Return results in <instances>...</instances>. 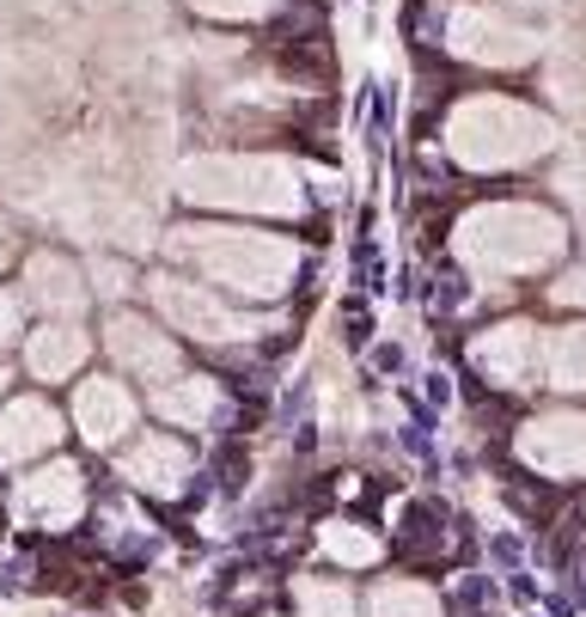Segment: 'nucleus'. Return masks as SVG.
Instances as JSON below:
<instances>
[{"instance_id": "nucleus-1", "label": "nucleus", "mask_w": 586, "mask_h": 617, "mask_svg": "<svg viewBox=\"0 0 586 617\" xmlns=\"http://www.w3.org/2000/svg\"><path fill=\"white\" fill-rule=\"evenodd\" d=\"M171 245H178V257H190L209 281H221V288H233V294H251V300L281 294L287 281H294V269H300V251H294V238H281V233L183 226Z\"/></svg>"}, {"instance_id": "nucleus-24", "label": "nucleus", "mask_w": 586, "mask_h": 617, "mask_svg": "<svg viewBox=\"0 0 586 617\" xmlns=\"http://www.w3.org/2000/svg\"><path fill=\"white\" fill-rule=\"evenodd\" d=\"M556 300H586V276H568V281L556 288Z\"/></svg>"}, {"instance_id": "nucleus-12", "label": "nucleus", "mask_w": 586, "mask_h": 617, "mask_svg": "<svg viewBox=\"0 0 586 617\" xmlns=\"http://www.w3.org/2000/svg\"><path fill=\"white\" fill-rule=\"evenodd\" d=\"M79 496H86L79 465H50V471L19 483V513H25L31 525H67L79 513Z\"/></svg>"}, {"instance_id": "nucleus-5", "label": "nucleus", "mask_w": 586, "mask_h": 617, "mask_svg": "<svg viewBox=\"0 0 586 617\" xmlns=\"http://www.w3.org/2000/svg\"><path fill=\"white\" fill-rule=\"evenodd\" d=\"M153 306L171 318V330H190L202 342H238V337H257V318H245L238 306H226L221 294L195 288V281L178 276H153Z\"/></svg>"}, {"instance_id": "nucleus-20", "label": "nucleus", "mask_w": 586, "mask_h": 617, "mask_svg": "<svg viewBox=\"0 0 586 617\" xmlns=\"http://www.w3.org/2000/svg\"><path fill=\"white\" fill-rule=\"evenodd\" d=\"M294 599H300L306 617H354V593L342 581H294Z\"/></svg>"}, {"instance_id": "nucleus-3", "label": "nucleus", "mask_w": 586, "mask_h": 617, "mask_svg": "<svg viewBox=\"0 0 586 617\" xmlns=\"http://www.w3.org/2000/svg\"><path fill=\"white\" fill-rule=\"evenodd\" d=\"M178 190L209 209H251V214H294L300 209V171L281 159H190L178 171Z\"/></svg>"}, {"instance_id": "nucleus-11", "label": "nucleus", "mask_w": 586, "mask_h": 617, "mask_svg": "<svg viewBox=\"0 0 586 617\" xmlns=\"http://www.w3.org/2000/svg\"><path fill=\"white\" fill-rule=\"evenodd\" d=\"M117 471L129 477L135 489H147V496H178V489L190 483V447H178L171 434H153V440H135V447L122 453Z\"/></svg>"}, {"instance_id": "nucleus-10", "label": "nucleus", "mask_w": 586, "mask_h": 617, "mask_svg": "<svg viewBox=\"0 0 586 617\" xmlns=\"http://www.w3.org/2000/svg\"><path fill=\"white\" fill-rule=\"evenodd\" d=\"M74 428L86 434L92 447H117L122 434L135 428V397L117 380H79L74 392Z\"/></svg>"}, {"instance_id": "nucleus-2", "label": "nucleus", "mask_w": 586, "mask_h": 617, "mask_svg": "<svg viewBox=\"0 0 586 617\" xmlns=\"http://www.w3.org/2000/svg\"><path fill=\"white\" fill-rule=\"evenodd\" d=\"M562 238H568L562 221L532 209V202H496V209H477L458 226V251L482 276H532V269L556 263Z\"/></svg>"}, {"instance_id": "nucleus-21", "label": "nucleus", "mask_w": 586, "mask_h": 617, "mask_svg": "<svg viewBox=\"0 0 586 617\" xmlns=\"http://www.w3.org/2000/svg\"><path fill=\"white\" fill-rule=\"evenodd\" d=\"M269 7L275 0H195V13H209V19H257Z\"/></svg>"}, {"instance_id": "nucleus-13", "label": "nucleus", "mask_w": 586, "mask_h": 617, "mask_svg": "<svg viewBox=\"0 0 586 617\" xmlns=\"http://www.w3.org/2000/svg\"><path fill=\"white\" fill-rule=\"evenodd\" d=\"M477 368L496 385H525L537 368V337L532 325H496L489 337H477Z\"/></svg>"}, {"instance_id": "nucleus-6", "label": "nucleus", "mask_w": 586, "mask_h": 617, "mask_svg": "<svg viewBox=\"0 0 586 617\" xmlns=\"http://www.w3.org/2000/svg\"><path fill=\"white\" fill-rule=\"evenodd\" d=\"M520 459L544 477H574L586 471V416L562 409V416H537L520 428Z\"/></svg>"}, {"instance_id": "nucleus-14", "label": "nucleus", "mask_w": 586, "mask_h": 617, "mask_svg": "<svg viewBox=\"0 0 586 617\" xmlns=\"http://www.w3.org/2000/svg\"><path fill=\"white\" fill-rule=\"evenodd\" d=\"M25 300L43 306V312H79V306H86V281H79V269L67 257L38 251V257L25 263Z\"/></svg>"}, {"instance_id": "nucleus-9", "label": "nucleus", "mask_w": 586, "mask_h": 617, "mask_svg": "<svg viewBox=\"0 0 586 617\" xmlns=\"http://www.w3.org/2000/svg\"><path fill=\"white\" fill-rule=\"evenodd\" d=\"M62 440V416H55L43 397H19V404L0 409V471H13V465L38 459Z\"/></svg>"}, {"instance_id": "nucleus-4", "label": "nucleus", "mask_w": 586, "mask_h": 617, "mask_svg": "<svg viewBox=\"0 0 586 617\" xmlns=\"http://www.w3.org/2000/svg\"><path fill=\"white\" fill-rule=\"evenodd\" d=\"M452 153L477 171H496V166H525L550 147V123L537 110L513 105V98H470L458 105L452 129H446Z\"/></svg>"}, {"instance_id": "nucleus-23", "label": "nucleus", "mask_w": 586, "mask_h": 617, "mask_svg": "<svg viewBox=\"0 0 586 617\" xmlns=\"http://www.w3.org/2000/svg\"><path fill=\"white\" fill-rule=\"evenodd\" d=\"M92 276H98V288H105V294H122V288H129V269H117V263H98Z\"/></svg>"}, {"instance_id": "nucleus-26", "label": "nucleus", "mask_w": 586, "mask_h": 617, "mask_svg": "<svg viewBox=\"0 0 586 617\" xmlns=\"http://www.w3.org/2000/svg\"><path fill=\"white\" fill-rule=\"evenodd\" d=\"M0 385H7V368H0Z\"/></svg>"}, {"instance_id": "nucleus-17", "label": "nucleus", "mask_w": 586, "mask_h": 617, "mask_svg": "<svg viewBox=\"0 0 586 617\" xmlns=\"http://www.w3.org/2000/svg\"><path fill=\"white\" fill-rule=\"evenodd\" d=\"M550 361V385H562V392H586V325H568L550 337L544 349Z\"/></svg>"}, {"instance_id": "nucleus-8", "label": "nucleus", "mask_w": 586, "mask_h": 617, "mask_svg": "<svg viewBox=\"0 0 586 617\" xmlns=\"http://www.w3.org/2000/svg\"><path fill=\"white\" fill-rule=\"evenodd\" d=\"M452 50L470 55V62H489V67H508V62H525L537 50V38L525 25L501 13H482V7H465L452 13Z\"/></svg>"}, {"instance_id": "nucleus-16", "label": "nucleus", "mask_w": 586, "mask_h": 617, "mask_svg": "<svg viewBox=\"0 0 586 617\" xmlns=\"http://www.w3.org/2000/svg\"><path fill=\"white\" fill-rule=\"evenodd\" d=\"M153 409L171 422V428H209L214 409H221V385L202 380V373H183V380L159 385V404Z\"/></svg>"}, {"instance_id": "nucleus-19", "label": "nucleus", "mask_w": 586, "mask_h": 617, "mask_svg": "<svg viewBox=\"0 0 586 617\" xmlns=\"http://www.w3.org/2000/svg\"><path fill=\"white\" fill-rule=\"evenodd\" d=\"M318 544H324L337 563H349V568H366L379 556V539L366 532V525H349V520H330L324 532H318Z\"/></svg>"}, {"instance_id": "nucleus-25", "label": "nucleus", "mask_w": 586, "mask_h": 617, "mask_svg": "<svg viewBox=\"0 0 586 617\" xmlns=\"http://www.w3.org/2000/svg\"><path fill=\"white\" fill-rule=\"evenodd\" d=\"M0 263H7V226H0Z\"/></svg>"}, {"instance_id": "nucleus-22", "label": "nucleus", "mask_w": 586, "mask_h": 617, "mask_svg": "<svg viewBox=\"0 0 586 617\" xmlns=\"http://www.w3.org/2000/svg\"><path fill=\"white\" fill-rule=\"evenodd\" d=\"M13 337H19V300L0 288V342H13Z\"/></svg>"}, {"instance_id": "nucleus-18", "label": "nucleus", "mask_w": 586, "mask_h": 617, "mask_svg": "<svg viewBox=\"0 0 586 617\" xmlns=\"http://www.w3.org/2000/svg\"><path fill=\"white\" fill-rule=\"evenodd\" d=\"M373 617H440V599L416 581H385L373 587Z\"/></svg>"}, {"instance_id": "nucleus-15", "label": "nucleus", "mask_w": 586, "mask_h": 617, "mask_svg": "<svg viewBox=\"0 0 586 617\" xmlns=\"http://www.w3.org/2000/svg\"><path fill=\"white\" fill-rule=\"evenodd\" d=\"M86 330L79 325H43V330H31V342H25V368H31V380H67V373L86 361Z\"/></svg>"}, {"instance_id": "nucleus-7", "label": "nucleus", "mask_w": 586, "mask_h": 617, "mask_svg": "<svg viewBox=\"0 0 586 617\" xmlns=\"http://www.w3.org/2000/svg\"><path fill=\"white\" fill-rule=\"evenodd\" d=\"M110 355L122 361V373L129 380H147V385H166V380H178V342L166 337V330H153L147 318H135V312H117L110 318Z\"/></svg>"}]
</instances>
